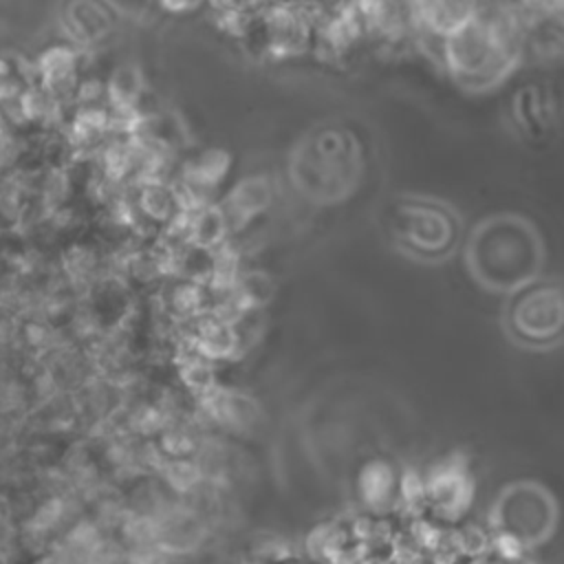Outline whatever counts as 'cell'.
Segmentation results:
<instances>
[{"label":"cell","mask_w":564,"mask_h":564,"mask_svg":"<svg viewBox=\"0 0 564 564\" xmlns=\"http://www.w3.org/2000/svg\"><path fill=\"white\" fill-rule=\"evenodd\" d=\"M465 264L494 293H513L540 278L544 247L535 227L516 214L482 218L469 234Z\"/></svg>","instance_id":"6da1fadb"},{"label":"cell","mask_w":564,"mask_h":564,"mask_svg":"<svg viewBox=\"0 0 564 564\" xmlns=\"http://www.w3.org/2000/svg\"><path fill=\"white\" fill-rule=\"evenodd\" d=\"M445 62L460 86L487 90L509 75L516 64V48L498 24L474 15L445 37Z\"/></svg>","instance_id":"7a4b0ae2"},{"label":"cell","mask_w":564,"mask_h":564,"mask_svg":"<svg viewBox=\"0 0 564 564\" xmlns=\"http://www.w3.org/2000/svg\"><path fill=\"white\" fill-rule=\"evenodd\" d=\"M386 220L394 247L412 260H445L460 240L454 209L436 198L401 196Z\"/></svg>","instance_id":"3957f363"},{"label":"cell","mask_w":564,"mask_h":564,"mask_svg":"<svg viewBox=\"0 0 564 564\" xmlns=\"http://www.w3.org/2000/svg\"><path fill=\"white\" fill-rule=\"evenodd\" d=\"M509 295L505 328L520 346L549 348L564 339V286L560 282L533 280Z\"/></svg>","instance_id":"277c9868"},{"label":"cell","mask_w":564,"mask_h":564,"mask_svg":"<svg viewBox=\"0 0 564 564\" xmlns=\"http://www.w3.org/2000/svg\"><path fill=\"white\" fill-rule=\"evenodd\" d=\"M328 148H324V141H311L306 139V150H297L295 163L302 167H293L297 189H302L306 196H313L317 200H337L346 196L348 187L355 185L359 161L355 145L346 141V137L337 132H328L326 137Z\"/></svg>","instance_id":"5b68a950"},{"label":"cell","mask_w":564,"mask_h":564,"mask_svg":"<svg viewBox=\"0 0 564 564\" xmlns=\"http://www.w3.org/2000/svg\"><path fill=\"white\" fill-rule=\"evenodd\" d=\"M425 480V505L449 522L460 520L474 500V478L469 474L467 458L449 454L434 463L423 476Z\"/></svg>","instance_id":"8992f818"},{"label":"cell","mask_w":564,"mask_h":564,"mask_svg":"<svg viewBox=\"0 0 564 564\" xmlns=\"http://www.w3.org/2000/svg\"><path fill=\"white\" fill-rule=\"evenodd\" d=\"M397 487L399 476L394 474L392 465L381 458L366 463L359 471V498L372 513H383L397 502Z\"/></svg>","instance_id":"52a82bcc"},{"label":"cell","mask_w":564,"mask_h":564,"mask_svg":"<svg viewBox=\"0 0 564 564\" xmlns=\"http://www.w3.org/2000/svg\"><path fill=\"white\" fill-rule=\"evenodd\" d=\"M271 200V187L264 178H247L240 185L234 187V192L227 196V205H223V214L229 223V227H238L247 223L253 214L264 209Z\"/></svg>","instance_id":"ba28073f"},{"label":"cell","mask_w":564,"mask_h":564,"mask_svg":"<svg viewBox=\"0 0 564 564\" xmlns=\"http://www.w3.org/2000/svg\"><path fill=\"white\" fill-rule=\"evenodd\" d=\"M152 476L176 498H189L205 485L196 458H163Z\"/></svg>","instance_id":"9c48e42d"},{"label":"cell","mask_w":564,"mask_h":564,"mask_svg":"<svg viewBox=\"0 0 564 564\" xmlns=\"http://www.w3.org/2000/svg\"><path fill=\"white\" fill-rule=\"evenodd\" d=\"M141 90H143V79H141V73L137 66L132 64H123L119 66L108 84H106V97L110 101V106L119 112V115H126V112H132L139 104V97H141Z\"/></svg>","instance_id":"30bf717a"},{"label":"cell","mask_w":564,"mask_h":564,"mask_svg":"<svg viewBox=\"0 0 564 564\" xmlns=\"http://www.w3.org/2000/svg\"><path fill=\"white\" fill-rule=\"evenodd\" d=\"M454 546L458 551V555H467L469 560L471 557H480V555H487V551L491 549V538L489 533L478 527V524H465L460 527L454 535Z\"/></svg>","instance_id":"8fae6325"},{"label":"cell","mask_w":564,"mask_h":564,"mask_svg":"<svg viewBox=\"0 0 564 564\" xmlns=\"http://www.w3.org/2000/svg\"><path fill=\"white\" fill-rule=\"evenodd\" d=\"M397 498L401 500V505L412 511V513H421V509L425 507V480L416 469H405L399 476V487H397Z\"/></svg>","instance_id":"7c38bea8"},{"label":"cell","mask_w":564,"mask_h":564,"mask_svg":"<svg viewBox=\"0 0 564 564\" xmlns=\"http://www.w3.org/2000/svg\"><path fill=\"white\" fill-rule=\"evenodd\" d=\"M491 546L505 564H518L524 555L527 544L518 535H513L509 531H502V529H496V535L491 538Z\"/></svg>","instance_id":"4fadbf2b"},{"label":"cell","mask_w":564,"mask_h":564,"mask_svg":"<svg viewBox=\"0 0 564 564\" xmlns=\"http://www.w3.org/2000/svg\"><path fill=\"white\" fill-rule=\"evenodd\" d=\"M185 560L170 553L167 549L159 546V544H148L134 551H128L126 564H183Z\"/></svg>","instance_id":"5bb4252c"},{"label":"cell","mask_w":564,"mask_h":564,"mask_svg":"<svg viewBox=\"0 0 564 564\" xmlns=\"http://www.w3.org/2000/svg\"><path fill=\"white\" fill-rule=\"evenodd\" d=\"M469 564H498V562L489 560L487 555H480V557H471V560H469Z\"/></svg>","instance_id":"9a60e30c"},{"label":"cell","mask_w":564,"mask_h":564,"mask_svg":"<svg viewBox=\"0 0 564 564\" xmlns=\"http://www.w3.org/2000/svg\"><path fill=\"white\" fill-rule=\"evenodd\" d=\"M551 2H553L557 9H562V11H564V0H551Z\"/></svg>","instance_id":"2e32d148"}]
</instances>
